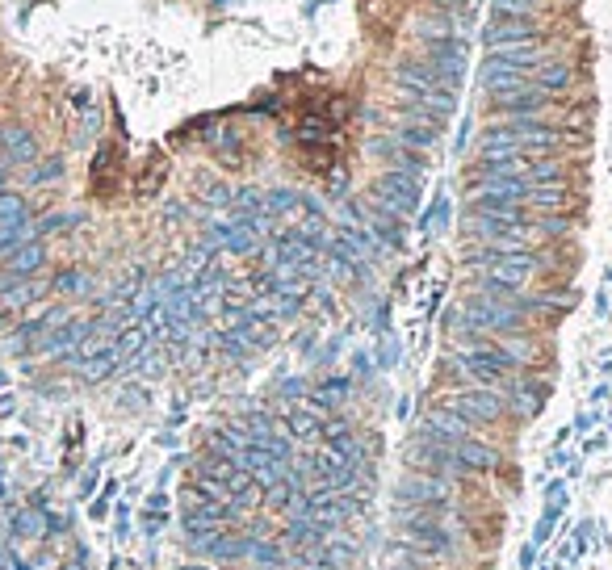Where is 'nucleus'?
<instances>
[{"label":"nucleus","instance_id":"nucleus-1","mask_svg":"<svg viewBox=\"0 0 612 570\" xmlns=\"http://www.w3.org/2000/svg\"><path fill=\"white\" fill-rule=\"evenodd\" d=\"M441 407H449V412L462 415V420L474 428L478 437H490V432H500L503 420L512 415V407H508V394H500V390H474V386L449 390V394L441 399Z\"/></svg>","mask_w":612,"mask_h":570},{"label":"nucleus","instance_id":"nucleus-9","mask_svg":"<svg viewBox=\"0 0 612 570\" xmlns=\"http://www.w3.org/2000/svg\"><path fill=\"white\" fill-rule=\"evenodd\" d=\"M394 101L411 113H432V118H449L457 110V97L454 93H432V88H407V85H394Z\"/></svg>","mask_w":612,"mask_h":570},{"label":"nucleus","instance_id":"nucleus-22","mask_svg":"<svg viewBox=\"0 0 612 570\" xmlns=\"http://www.w3.org/2000/svg\"><path fill=\"white\" fill-rule=\"evenodd\" d=\"M202 202H210V206H231V189H227V185H206V189H202Z\"/></svg>","mask_w":612,"mask_h":570},{"label":"nucleus","instance_id":"nucleus-12","mask_svg":"<svg viewBox=\"0 0 612 570\" xmlns=\"http://www.w3.org/2000/svg\"><path fill=\"white\" fill-rule=\"evenodd\" d=\"M0 151H4L13 164H34L38 159V143L25 126H4V131H0Z\"/></svg>","mask_w":612,"mask_h":570},{"label":"nucleus","instance_id":"nucleus-3","mask_svg":"<svg viewBox=\"0 0 612 570\" xmlns=\"http://www.w3.org/2000/svg\"><path fill=\"white\" fill-rule=\"evenodd\" d=\"M462 499V486L449 483V478H436V474H416L407 470L399 483H394V503H411V508H424V503H457Z\"/></svg>","mask_w":612,"mask_h":570},{"label":"nucleus","instance_id":"nucleus-16","mask_svg":"<svg viewBox=\"0 0 612 570\" xmlns=\"http://www.w3.org/2000/svg\"><path fill=\"white\" fill-rule=\"evenodd\" d=\"M38 294H42V285L38 281H0V311H17V306L34 303Z\"/></svg>","mask_w":612,"mask_h":570},{"label":"nucleus","instance_id":"nucleus-13","mask_svg":"<svg viewBox=\"0 0 612 570\" xmlns=\"http://www.w3.org/2000/svg\"><path fill=\"white\" fill-rule=\"evenodd\" d=\"M424 424H428V428H436V432H441L445 440H454V445H457V440H470V437H478V432H474V428H470V424H465L462 415H457V412H449V407H441V403H436V407H432V412L424 415Z\"/></svg>","mask_w":612,"mask_h":570},{"label":"nucleus","instance_id":"nucleus-20","mask_svg":"<svg viewBox=\"0 0 612 570\" xmlns=\"http://www.w3.org/2000/svg\"><path fill=\"white\" fill-rule=\"evenodd\" d=\"M490 9L503 13V17H537L541 0H490Z\"/></svg>","mask_w":612,"mask_h":570},{"label":"nucleus","instance_id":"nucleus-11","mask_svg":"<svg viewBox=\"0 0 612 570\" xmlns=\"http://www.w3.org/2000/svg\"><path fill=\"white\" fill-rule=\"evenodd\" d=\"M47 265V248H42V240H30L22 243L17 252L4 256V281H25V277H34L38 268Z\"/></svg>","mask_w":612,"mask_h":570},{"label":"nucleus","instance_id":"nucleus-18","mask_svg":"<svg viewBox=\"0 0 612 570\" xmlns=\"http://www.w3.org/2000/svg\"><path fill=\"white\" fill-rule=\"evenodd\" d=\"M113 369H118V348H105V352H97V357L80 361V374H85L88 382H101V377H110Z\"/></svg>","mask_w":612,"mask_h":570},{"label":"nucleus","instance_id":"nucleus-19","mask_svg":"<svg viewBox=\"0 0 612 570\" xmlns=\"http://www.w3.org/2000/svg\"><path fill=\"white\" fill-rule=\"evenodd\" d=\"M9 222H25V197L22 194H0V227H9Z\"/></svg>","mask_w":612,"mask_h":570},{"label":"nucleus","instance_id":"nucleus-21","mask_svg":"<svg viewBox=\"0 0 612 570\" xmlns=\"http://www.w3.org/2000/svg\"><path fill=\"white\" fill-rule=\"evenodd\" d=\"M55 290H59V294H85L88 290V277H85V273H59V277H55Z\"/></svg>","mask_w":612,"mask_h":570},{"label":"nucleus","instance_id":"nucleus-15","mask_svg":"<svg viewBox=\"0 0 612 570\" xmlns=\"http://www.w3.org/2000/svg\"><path fill=\"white\" fill-rule=\"evenodd\" d=\"M416 38H424V42H445V38H462L457 34V17H449V13H432V17H419L416 25Z\"/></svg>","mask_w":612,"mask_h":570},{"label":"nucleus","instance_id":"nucleus-23","mask_svg":"<svg viewBox=\"0 0 612 570\" xmlns=\"http://www.w3.org/2000/svg\"><path fill=\"white\" fill-rule=\"evenodd\" d=\"M59 172H63V159H50V164H42V168H38L30 181H55Z\"/></svg>","mask_w":612,"mask_h":570},{"label":"nucleus","instance_id":"nucleus-14","mask_svg":"<svg viewBox=\"0 0 612 570\" xmlns=\"http://www.w3.org/2000/svg\"><path fill=\"white\" fill-rule=\"evenodd\" d=\"M537 80L533 85L541 88V93H550V97H558V93H566L571 88V80H575V72H571V63H562V59H550V63H541L537 72Z\"/></svg>","mask_w":612,"mask_h":570},{"label":"nucleus","instance_id":"nucleus-8","mask_svg":"<svg viewBox=\"0 0 612 570\" xmlns=\"http://www.w3.org/2000/svg\"><path fill=\"white\" fill-rule=\"evenodd\" d=\"M394 85H407V88H432V93H454V88H457L454 80L436 72V68H432V63L424 59V55H419V59H411V55H407V59L394 63Z\"/></svg>","mask_w":612,"mask_h":570},{"label":"nucleus","instance_id":"nucleus-4","mask_svg":"<svg viewBox=\"0 0 612 570\" xmlns=\"http://www.w3.org/2000/svg\"><path fill=\"white\" fill-rule=\"evenodd\" d=\"M369 197L378 206L394 210L399 219H411L419 210V181L416 176H403V172H382L378 181H374V189H369Z\"/></svg>","mask_w":612,"mask_h":570},{"label":"nucleus","instance_id":"nucleus-24","mask_svg":"<svg viewBox=\"0 0 612 570\" xmlns=\"http://www.w3.org/2000/svg\"><path fill=\"white\" fill-rule=\"evenodd\" d=\"M176 570H214V566H206V562H189V566H176Z\"/></svg>","mask_w":612,"mask_h":570},{"label":"nucleus","instance_id":"nucleus-25","mask_svg":"<svg viewBox=\"0 0 612 570\" xmlns=\"http://www.w3.org/2000/svg\"><path fill=\"white\" fill-rule=\"evenodd\" d=\"M0 194H4V172H0Z\"/></svg>","mask_w":612,"mask_h":570},{"label":"nucleus","instance_id":"nucleus-2","mask_svg":"<svg viewBox=\"0 0 612 570\" xmlns=\"http://www.w3.org/2000/svg\"><path fill=\"white\" fill-rule=\"evenodd\" d=\"M487 105L495 113V122H545L554 97L541 93L537 85H525L512 88V93H495V97H487Z\"/></svg>","mask_w":612,"mask_h":570},{"label":"nucleus","instance_id":"nucleus-17","mask_svg":"<svg viewBox=\"0 0 612 570\" xmlns=\"http://www.w3.org/2000/svg\"><path fill=\"white\" fill-rule=\"evenodd\" d=\"M353 558H356V541H353V537H336V533H331L328 541H323V562H328L331 570H344Z\"/></svg>","mask_w":612,"mask_h":570},{"label":"nucleus","instance_id":"nucleus-10","mask_svg":"<svg viewBox=\"0 0 612 570\" xmlns=\"http://www.w3.org/2000/svg\"><path fill=\"white\" fill-rule=\"evenodd\" d=\"M465 50H470V47H465V38H445V42H432L424 59H428L441 76H449L454 85H462V76H465Z\"/></svg>","mask_w":612,"mask_h":570},{"label":"nucleus","instance_id":"nucleus-5","mask_svg":"<svg viewBox=\"0 0 612 570\" xmlns=\"http://www.w3.org/2000/svg\"><path fill=\"white\" fill-rule=\"evenodd\" d=\"M356 214H361V222H365V231L378 240V248H403L407 243V227H403V219L394 214V210H386V206H378L374 197H369L365 206L356 202Z\"/></svg>","mask_w":612,"mask_h":570},{"label":"nucleus","instance_id":"nucleus-6","mask_svg":"<svg viewBox=\"0 0 612 570\" xmlns=\"http://www.w3.org/2000/svg\"><path fill=\"white\" fill-rule=\"evenodd\" d=\"M541 30L533 17H503V13H490V25H482V47H512V42H537Z\"/></svg>","mask_w":612,"mask_h":570},{"label":"nucleus","instance_id":"nucleus-7","mask_svg":"<svg viewBox=\"0 0 612 570\" xmlns=\"http://www.w3.org/2000/svg\"><path fill=\"white\" fill-rule=\"evenodd\" d=\"M365 151H369L374 159H382V164H386V172H403V176H416V181H424V172H428V159L419 156V151H407V147H399L391 134H382V139H369Z\"/></svg>","mask_w":612,"mask_h":570}]
</instances>
